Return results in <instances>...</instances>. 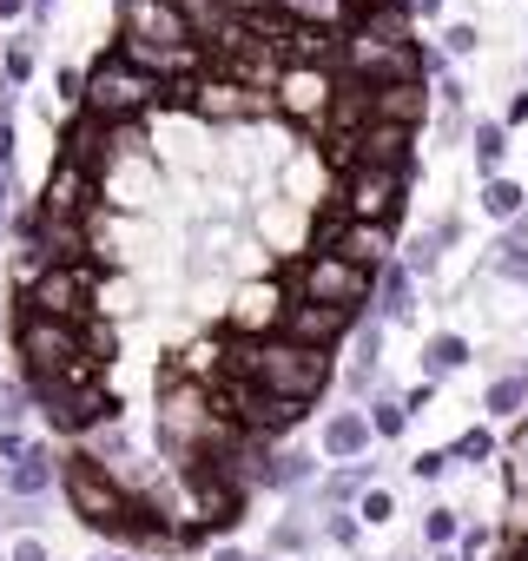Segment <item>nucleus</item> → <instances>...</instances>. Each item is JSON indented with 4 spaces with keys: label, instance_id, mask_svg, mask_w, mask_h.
<instances>
[{
    "label": "nucleus",
    "instance_id": "f257e3e1",
    "mask_svg": "<svg viewBox=\"0 0 528 561\" xmlns=\"http://www.w3.org/2000/svg\"><path fill=\"white\" fill-rule=\"evenodd\" d=\"M225 370L244 383V390H264V397H291V403H318L331 390V351H311L285 331L272 337H238Z\"/></svg>",
    "mask_w": 528,
    "mask_h": 561
},
{
    "label": "nucleus",
    "instance_id": "f03ea898",
    "mask_svg": "<svg viewBox=\"0 0 528 561\" xmlns=\"http://www.w3.org/2000/svg\"><path fill=\"white\" fill-rule=\"evenodd\" d=\"M159 443H165V456H179L185 469L231 449V430H225V416H218V403L205 397L198 377H165V383H159Z\"/></svg>",
    "mask_w": 528,
    "mask_h": 561
},
{
    "label": "nucleus",
    "instance_id": "7ed1b4c3",
    "mask_svg": "<svg viewBox=\"0 0 528 561\" xmlns=\"http://www.w3.org/2000/svg\"><path fill=\"white\" fill-rule=\"evenodd\" d=\"M165 93H172V87H159L152 73H139V67L113 47V54H100V60L87 67L80 113H87V119H100V126H139L152 106H165Z\"/></svg>",
    "mask_w": 528,
    "mask_h": 561
},
{
    "label": "nucleus",
    "instance_id": "20e7f679",
    "mask_svg": "<svg viewBox=\"0 0 528 561\" xmlns=\"http://www.w3.org/2000/svg\"><path fill=\"white\" fill-rule=\"evenodd\" d=\"M60 489H67V508H73L87 528L119 535V528L133 522V489H126V476H119L113 462H100L93 449H80L73 462H60Z\"/></svg>",
    "mask_w": 528,
    "mask_h": 561
},
{
    "label": "nucleus",
    "instance_id": "39448f33",
    "mask_svg": "<svg viewBox=\"0 0 528 561\" xmlns=\"http://www.w3.org/2000/svg\"><path fill=\"white\" fill-rule=\"evenodd\" d=\"M14 351H21L27 383H47V377H60L67 364L87 357L73 318H41V311H27V305H21V324H14Z\"/></svg>",
    "mask_w": 528,
    "mask_h": 561
},
{
    "label": "nucleus",
    "instance_id": "423d86ee",
    "mask_svg": "<svg viewBox=\"0 0 528 561\" xmlns=\"http://www.w3.org/2000/svg\"><path fill=\"white\" fill-rule=\"evenodd\" d=\"M337 87H344L337 67H324V60H285L278 80H272V106L285 119H298V126H324L331 106H337Z\"/></svg>",
    "mask_w": 528,
    "mask_h": 561
},
{
    "label": "nucleus",
    "instance_id": "0eeeda50",
    "mask_svg": "<svg viewBox=\"0 0 528 561\" xmlns=\"http://www.w3.org/2000/svg\"><path fill=\"white\" fill-rule=\"evenodd\" d=\"M298 298H311V305H337V311H364V305L377 298V277H370L364 264L337 257V251H311L305 271H298Z\"/></svg>",
    "mask_w": 528,
    "mask_h": 561
},
{
    "label": "nucleus",
    "instance_id": "6e6552de",
    "mask_svg": "<svg viewBox=\"0 0 528 561\" xmlns=\"http://www.w3.org/2000/svg\"><path fill=\"white\" fill-rule=\"evenodd\" d=\"M403 192H410V179L397 172V165H351L344 172V185H337V211L344 218H403Z\"/></svg>",
    "mask_w": 528,
    "mask_h": 561
},
{
    "label": "nucleus",
    "instance_id": "1a4fd4ad",
    "mask_svg": "<svg viewBox=\"0 0 528 561\" xmlns=\"http://www.w3.org/2000/svg\"><path fill=\"white\" fill-rule=\"evenodd\" d=\"M318 251H337V257H351V264H364L370 277L383 271V264H397V225H383V218H331L324 225V244Z\"/></svg>",
    "mask_w": 528,
    "mask_h": 561
},
{
    "label": "nucleus",
    "instance_id": "9d476101",
    "mask_svg": "<svg viewBox=\"0 0 528 561\" xmlns=\"http://www.w3.org/2000/svg\"><path fill=\"white\" fill-rule=\"evenodd\" d=\"M119 54H126L139 73H152L159 87H185V80L205 73V47H198V41H192V47H165V41H146V34H119Z\"/></svg>",
    "mask_w": 528,
    "mask_h": 561
},
{
    "label": "nucleus",
    "instance_id": "9b49d317",
    "mask_svg": "<svg viewBox=\"0 0 528 561\" xmlns=\"http://www.w3.org/2000/svg\"><path fill=\"white\" fill-rule=\"evenodd\" d=\"M185 100H192V113L198 119H244V113H264V100L238 80V73H198V80H185Z\"/></svg>",
    "mask_w": 528,
    "mask_h": 561
},
{
    "label": "nucleus",
    "instance_id": "f8f14e48",
    "mask_svg": "<svg viewBox=\"0 0 528 561\" xmlns=\"http://www.w3.org/2000/svg\"><path fill=\"white\" fill-rule=\"evenodd\" d=\"M87 298H93V271H80V264H54L41 285L21 298L27 311H41V318H80L87 311Z\"/></svg>",
    "mask_w": 528,
    "mask_h": 561
},
{
    "label": "nucleus",
    "instance_id": "ddd939ff",
    "mask_svg": "<svg viewBox=\"0 0 528 561\" xmlns=\"http://www.w3.org/2000/svg\"><path fill=\"white\" fill-rule=\"evenodd\" d=\"M285 291H278V277H257V285H238V298H231V331L238 337H272L278 324H285Z\"/></svg>",
    "mask_w": 528,
    "mask_h": 561
},
{
    "label": "nucleus",
    "instance_id": "4468645a",
    "mask_svg": "<svg viewBox=\"0 0 528 561\" xmlns=\"http://www.w3.org/2000/svg\"><path fill=\"white\" fill-rule=\"evenodd\" d=\"M93 179H100L93 165H80V159L60 152V159H54V179H47V192H41V218H47V225H73L80 205L93 198Z\"/></svg>",
    "mask_w": 528,
    "mask_h": 561
},
{
    "label": "nucleus",
    "instance_id": "2eb2a0df",
    "mask_svg": "<svg viewBox=\"0 0 528 561\" xmlns=\"http://www.w3.org/2000/svg\"><path fill=\"white\" fill-rule=\"evenodd\" d=\"M278 331L298 337V344H311V351H331L344 331H357V311H337V305H311V298H298V305L285 311Z\"/></svg>",
    "mask_w": 528,
    "mask_h": 561
},
{
    "label": "nucleus",
    "instance_id": "dca6fc26",
    "mask_svg": "<svg viewBox=\"0 0 528 561\" xmlns=\"http://www.w3.org/2000/svg\"><path fill=\"white\" fill-rule=\"evenodd\" d=\"M410 139H416V126H403V119H370V126L357 133V165H397V172L410 179V172H416Z\"/></svg>",
    "mask_w": 528,
    "mask_h": 561
},
{
    "label": "nucleus",
    "instance_id": "f3484780",
    "mask_svg": "<svg viewBox=\"0 0 528 561\" xmlns=\"http://www.w3.org/2000/svg\"><path fill=\"white\" fill-rule=\"evenodd\" d=\"M305 410H311V403H291V397H264V390H244V430H251L257 443H278V436H291V430L305 423Z\"/></svg>",
    "mask_w": 528,
    "mask_h": 561
},
{
    "label": "nucleus",
    "instance_id": "a211bd4d",
    "mask_svg": "<svg viewBox=\"0 0 528 561\" xmlns=\"http://www.w3.org/2000/svg\"><path fill=\"white\" fill-rule=\"evenodd\" d=\"M126 21V34H146V41H165V47H192L198 34H192V21L179 14V8H165V0H139L133 14H119ZM205 47V41H198Z\"/></svg>",
    "mask_w": 528,
    "mask_h": 561
},
{
    "label": "nucleus",
    "instance_id": "6ab92c4d",
    "mask_svg": "<svg viewBox=\"0 0 528 561\" xmlns=\"http://www.w3.org/2000/svg\"><path fill=\"white\" fill-rule=\"evenodd\" d=\"M278 21L291 34H351L357 27V14L344 0H278Z\"/></svg>",
    "mask_w": 528,
    "mask_h": 561
},
{
    "label": "nucleus",
    "instance_id": "aec40b11",
    "mask_svg": "<svg viewBox=\"0 0 528 561\" xmlns=\"http://www.w3.org/2000/svg\"><path fill=\"white\" fill-rule=\"evenodd\" d=\"M377 370H383V324H357L351 364H344V390L351 397H377Z\"/></svg>",
    "mask_w": 528,
    "mask_h": 561
},
{
    "label": "nucleus",
    "instance_id": "412c9836",
    "mask_svg": "<svg viewBox=\"0 0 528 561\" xmlns=\"http://www.w3.org/2000/svg\"><path fill=\"white\" fill-rule=\"evenodd\" d=\"M377 318H383V324H410V318H416V271H410L403 257L377 271Z\"/></svg>",
    "mask_w": 528,
    "mask_h": 561
},
{
    "label": "nucleus",
    "instance_id": "4be33fe9",
    "mask_svg": "<svg viewBox=\"0 0 528 561\" xmlns=\"http://www.w3.org/2000/svg\"><path fill=\"white\" fill-rule=\"evenodd\" d=\"M429 113H436V100H429V87H423V80H383V87H377V119L423 126Z\"/></svg>",
    "mask_w": 528,
    "mask_h": 561
},
{
    "label": "nucleus",
    "instance_id": "5701e85b",
    "mask_svg": "<svg viewBox=\"0 0 528 561\" xmlns=\"http://www.w3.org/2000/svg\"><path fill=\"white\" fill-rule=\"evenodd\" d=\"M370 410H337L331 423H324V456H337V462H357V456H370Z\"/></svg>",
    "mask_w": 528,
    "mask_h": 561
},
{
    "label": "nucleus",
    "instance_id": "b1692460",
    "mask_svg": "<svg viewBox=\"0 0 528 561\" xmlns=\"http://www.w3.org/2000/svg\"><path fill=\"white\" fill-rule=\"evenodd\" d=\"M41 41H47V27L34 21V27H21L8 47H0V87H14V93H21V87L34 80V67H41Z\"/></svg>",
    "mask_w": 528,
    "mask_h": 561
},
{
    "label": "nucleus",
    "instance_id": "393cba45",
    "mask_svg": "<svg viewBox=\"0 0 528 561\" xmlns=\"http://www.w3.org/2000/svg\"><path fill=\"white\" fill-rule=\"evenodd\" d=\"M456 238H462V218H436V225H429V231H416V238H410V244H403V264H410V271H416V277H429V271H436V264H443V251H449V244H456Z\"/></svg>",
    "mask_w": 528,
    "mask_h": 561
},
{
    "label": "nucleus",
    "instance_id": "a878e982",
    "mask_svg": "<svg viewBox=\"0 0 528 561\" xmlns=\"http://www.w3.org/2000/svg\"><path fill=\"white\" fill-rule=\"evenodd\" d=\"M60 482V462H54V449H27L21 462H8V495H47Z\"/></svg>",
    "mask_w": 528,
    "mask_h": 561
},
{
    "label": "nucleus",
    "instance_id": "bb28decb",
    "mask_svg": "<svg viewBox=\"0 0 528 561\" xmlns=\"http://www.w3.org/2000/svg\"><path fill=\"white\" fill-rule=\"evenodd\" d=\"M377 476H383V469H377L370 456H357V462H344V469H337V476H331V482L318 489V508H351V502H357V495H364V489H370Z\"/></svg>",
    "mask_w": 528,
    "mask_h": 561
},
{
    "label": "nucleus",
    "instance_id": "cd10ccee",
    "mask_svg": "<svg viewBox=\"0 0 528 561\" xmlns=\"http://www.w3.org/2000/svg\"><path fill=\"white\" fill-rule=\"evenodd\" d=\"M469 152H475V172H482V179H502V159H508V126H502V119L469 126Z\"/></svg>",
    "mask_w": 528,
    "mask_h": 561
},
{
    "label": "nucleus",
    "instance_id": "c85d7f7f",
    "mask_svg": "<svg viewBox=\"0 0 528 561\" xmlns=\"http://www.w3.org/2000/svg\"><path fill=\"white\" fill-rule=\"evenodd\" d=\"M521 403H528V357H521V364H515L508 377H495V383L482 390V410H489L495 423H502V416H515Z\"/></svg>",
    "mask_w": 528,
    "mask_h": 561
},
{
    "label": "nucleus",
    "instance_id": "c756f323",
    "mask_svg": "<svg viewBox=\"0 0 528 561\" xmlns=\"http://www.w3.org/2000/svg\"><path fill=\"white\" fill-rule=\"evenodd\" d=\"M462 364H469V344H462V337H449V331H443V337H429V344H423V370H429V383H443V377H449V370H462Z\"/></svg>",
    "mask_w": 528,
    "mask_h": 561
},
{
    "label": "nucleus",
    "instance_id": "7c9ffc66",
    "mask_svg": "<svg viewBox=\"0 0 528 561\" xmlns=\"http://www.w3.org/2000/svg\"><path fill=\"white\" fill-rule=\"evenodd\" d=\"M311 469H318L311 449H278L272 456V489H291L298 495V489H311Z\"/></svg>",
    "mask_w": 528,
    "mask_h": 561
},
{
    "label": "nucleus",
    "instance_id": "2f4dec72",
    "mask_svg": "<svg viewBox=\"0 0 528 561\" xmlns=\"http://www.w3.org/2000/svg\"><path fill=\"white\" fill-rule=\"evenodd\" d=\"M165 8H179V14L192 21V34H198V41H218V27L231 21L225 0H165Z\"/></svg>",
    "mask_w": 528,
    "mask_h": 561
},
{
    "label": "nucleus",
    "instance_id": "473e14b6",
    "mask_svg": "<svg viewBox=\"0 0 528 561\" xmlns=\"http://www.w3.org/2000/svg\"><path fill=\"white\" fill-rule=\"evenodd\" d=\"M521 198H528V192H521L515 179H482V211H489L495 225H508V218H521Z\"/></svg>",
    "mask_w": 528,
    "mask_h": 561
},
{
    "label": "nucleus",
    "instance_id": "72a5a7b5",
    "mask_svg": "<svg viewBox=\"0 0 528 561\" xmlns=\"http://www.w3.org/2000/svg\"><path fill=\"white\" fill-rule=\"evenodd\" d=\"M410 416H416V410H410L403 397H390V390H377V397H370V430H377V436H403V430H410Z\"/></svg>",
    "mask_w": 528,
    "mask_h": 561
},
{
    "label": "nucleus",
    "instance_id": "f704fd0d",
    "mask_svg": "<svg viewBox=\"0 0 528 561\" xmlns=\"http://www.w3.org/2000/svg\"><path fill=\"white\" fill-rule=\"evenodd\" d=\"M87 449H93V456H100V462H113V469H119V462H126V456H133V436H126V430H119V423H113V416H106V423H100V430H93V436H87Z\"/></svg>",
    "mask_w": 528,
    "mask_h": 561
},
{
    "label": "nucleus",
    "instance_id": "c9c22d12",
    "mask_svg": "<svg viewBox=\"0 0 528 561\" xmlns=\"http://www.w3.org/2000/svg\"><path fill=\"white\" fill-rule=\"evenodd\" d=\"M489 264H495V277H508V285H528V244L502 238V244L489 251Z\"/></svg>",
    "mask_w": 528,
    "mask_h": 561
},
{
    "label": "nucleus",
    "instance_id": "e433bc0d",
    "mask_svg": "<svg viewBox=\"0 0 528 561\" xmlns=\"http://www.w3.org/2000/svg\"><path fill=\"white\" fill-rule=\"evenodd\" d=\"M475 47H482V27H475V21H449V27H443V54H449V60H469Z\"/></svg>",
    "mask_w": 528,
    "mask_h": 561
},
{
    "label": "nucleus",
    "instance_id": "4c0bfd02",
    "mask_svg": "<svg viewBox=\"0 0 528 561\" xmlns=\"http://www.w3.org/2000/svg\"><path fill=\"white\" fill-rule=\"evenodd\" d=\"M80 344H87V357H113V344H119L113 318H80Z\"/></svg>",
    "mask_w": 528,
    "mask_h": 561
},
{
    "label": "nucleus",
    "instance_id": "58836bf2",
    "mask_svg": "<svg viewBox=\"0 0 528 561\" xmlns=\"http://www.w3.org/2000/svg\"><path fill=\"white\" fill-rule=\"evenodd\" d=\"M357 515H364V522H370V528H383V522H390V515H397V495H390V489H383V482H370V489H364V495H357Z\"/></svg>",
    "mask_w": 528,
    "mask_h": 561
},
{
    "label": "nucleus",
    "instance_id": "ea45409f",
    "mask_svg": "<svg viewBox=\"0 0 528 561\" xmlns=\"http://www.w3.org/2000/svg\"><path fill=\"white\" fill-rule=\"evenodd\" d=\"M305 541H311V522H305L298 508H291V515H278V528H272V554H285V548L298 554Z\"/></svg>",
    "mask_w": 528,
    "mask_h": 561
},
{
    "label": "nucleus",
    "instance_id": "a19ab883",
    "mask_svg": "<svg viewBox=\"0 0 528 561\" xmlns=\"http://www.w3.org/2000/svg\"><path fill=\"white\" fill-rule=\"evenodd\" d=\"M27 403H34V383H0V423H21L27 416Z\"/></svg>",
    "mask_w": 528,
    "mask_h": 561
},
{
    "label": "nucleus",
    "instance_id": "79ce46f5",
    "mask_svg": "<svg viewBox=\"0 0 528 561\" xmlns=\"http://www.w3.org/2000/svg\"><path fill=\"white\" fill-rule=\"evenodd\" d=\"M357 528H364V515H357V508H324V535H331V541H344V548H351V541H357Z\"/></svg>",
    "mask_w": 528,
    "mask_h": 561
},
{
    "label": "nucleus",
    "instance_id": "37998d69",
    "mask_svg": "<svg viewBox=\"0 0 528 561\" xmlns=\"http://www.w3.org/2000/svg\"><path fill=\"white\" fill-rule=\"evenodd\" d=\"M456 528H462V522H456V508H429L423 541H429V548H449V541H456Z\"/></svg>",
    "mask_w": 528,
    "mask_h": 561
},
{
    "label": "nucleus",
    "instance_id": "c03bdc74",
    "mask_svg": "<svg viewBox=\"0 0 528 561\" xmlns=\"http://www.w3.org/2000/svg\"><path fill=\"white\" fill-rule=\"evenodd\" d=\"M469 106V87L456 73H436V113H462Z\"/></svg>",
    "mask_w": 528,
    "mask_h": 561
},
{
    "label": "nucleus",
    "instance_id": "a18cd8bd",
    "mask_svg": "<svg viewBox=\"0 0 528 561\" xmlns=\"http://www.w3.org/2000/svg\"><path fill=\"white\" fill-rule=\"evenodd\" d=\"M449 456H456V462H489V456H495V436H489V430H475V436H462Z\"/></svg>",
    "mask_w": 528,
    "mask_h": 561
},
{
    "label": "nucleus",
    "instance_id": "49530a36",
    "mask_svg": "<svg viewBox=\"0 0 528 561\" xmlns=\"http://www.w3.org/2000/svg\"><path fill=\"white\" fill-rule=\"evenodd\" d=\"M449 462H456L449 449H423V456H416V482H443V469H449Z\"/></svg>",
    "mask_w": 528,
    "mask_h": 561
},
{
    "label": "nucleus",
    "instance_id": "de8ad7c7",
    "mask_svg": "<svg viewBox=\"0 0 528 561\" xmlns=\"http://www.w3.org/2000/svg\"><path fill=\"white\" fill-rule=\"evenodd\" d=\"M54 87H60V100H67V106H80V93H87V73H80V67H60V80H54Z\"/></svg>",
    "mask_w": 528,
    "mask_h": 561
},
{
    "label": "nucleus",
    "instance_id": "09e8293b",
    "mask_svg": "<svg viewBox=\"0 0 528 561\" xmlns=\"http://www.w3.org/2000/svg\"><path fill=\"white\" fill-rule=\"evenodd\" d=\"M502 126H528V87H515V93H508V106H502Z\"/></svg>",
    "mask_w": 528,
    "mask_h": 561
},
{
    "label": "nucleus",
    "instance_id": "8fccbe9b",
    "mask_svg": "<svg viewBox=\"0 0 528 561\" xmlns=\"http://www.w3.org/2000/svg\"><path fill=\"white\" fill-rule=\"evenodd\" d=\"M8 561H54V554H47V541H41V535H21Z\"/></svg>",
    "mask_w": 528,
    "mask_h": 561
},
{
    "label": "nucleus",
    "instance_id": "3c124183",
    "mask_svg": "<svg viewBox=\"0 0 528 561\" xmlns=\"http://www.w3.org/2000/svg\"><path fill=\"white\" fill-rule=\"evenodd\" d=\"M27 449H34V443H27V436H21V430H8V436H0V456H8V462H21V456H27Z\"/></svg>",
    "mask_w": 528,
    "mask_h": 561
},
{
    "label": "nucleus",
    "instance_id": "603ef678",
    "mask_svg": "<svg viewBox=\"0 0 528 561\" xmlns=\"http://www.w3.org/2000/svg\"><path fill=\"white\" fill-rule=\"evenodd\" d=\"M225 8H231V14H238V21H257V14H264V8H272V0H225Z\"/></svg>",
    "mask_w": 528,
    "mask_h": 561
},
{
    "label": "nucleus",
    "instance_id": "864d4df0",
    "mask_svg": "<svg viewBox=\"0 0 528 561\" xmlns=\"http://www.w3.org/2000/svg\"><path fill=\"white\" fill-rule=\"evenodd\" d=\"M403 8H410L416 21H436V14H443V0H403Z\"/></svg>",
    "mask_w": 528,
    "mask_h": 561
},
{
    "label": "nucleus",
    "instance_id": "5fc2aeb1",
    "mask_svg": "<svg viewBox=\"0 0 528 561\" xmlns=\"http://www.w3.org/2000/svg\"><path fill=\"white\" fill-rule=\"evenodd\" d=\"M8 205H14V179L0 172V231H8Z\"/></svg>",
    "mask_w": 528,
    "mask_h": 561
},
{
    "label": "nucleus",
    "instance_id": "6e6d98bb",
    "mask_svg": "<svg viewBox=\"0 0 528 561\" xmlns=\"http://www.w3.org/2000/svg\"><path fill=\"white\" fill-rule=\"evenodd\" d=\"M21 14H34V0H0V21H21Z\"/></svg>",
    "mask_w": 528,
    "mask_h": 561
},
{
    "label": "nucleus",
    "instance_id": "4d7b16f0",
    "mask_svg": "<svg viewBox=\"0 0 528 561\" xmlns=\"http://www.w3.org/2000/svg\"><path fill=\"white\" fill-rule=\"evenodd\" d=\"M8 159H14V126H0V172H8Z\"/></svg>",
    "mask_w": 528,
    "mask_h": 561
},
{
    "label": "nucleus",
    "instance_id": "13d9d810",
    "mask_svg": "<svg viewBox=\"0 0 528 561\" xmlns=\"http://www.w3.org/2000/svg\"><path fill=\"white\" fill-rule=\"evenodd\" d=\"M211 561H251V554H244V548H231V541H225V548H211Z\"/></svg>",
    "mask_w": 528,
    "mask_h": 561
},
{
    "label": "nucleus",
    "instance_id": "bf43d9fd",
    "mask_svg": "<svg viewBox=\"0 0 528 561\" xmlns=\"http://www.w3.org/2000/svg\"><path fill=\"white\" fill-rule=\"evenodd\" d=\"M54 8H60V0H34V21L47 27V21H54Z\"/></svg>",
    "mask_w": 528,
    "mask_h": 561
},
{
    "label": "nucleus",
    "instance_id": "052dcab7",
    "mask_svg": "<svg viewBox=\"0 0 528 561\" xmlns=\"http://www.w3.org/2000/svg\"><path fill=\"white\" fill-rule=\"evenodd\" d=\"M344 8H351V14H357V21H364V14H370V8H377V0H344Z\"/></svg>",
    "mask_w": 528,
    "mask_h": 561
},
{
    "label": "nucleus",
    "instance_id": "680f3d73",
    "mask_svg": "<svg viewBox=\"0 0 528 561\" xmlns=\"http://www.w3.org/2000/svg\"><path fill=\"white\" fill-rule=\"evenodd\" d=\"M113 8H119V14H133V8H139V0H113Z\"/></svg>",
    "mask_w": 528,
    "mask_h": 561
},
{
    "label": "nucleus",
    "instance_id": "e2e57ef3",
    "mask_svg": "<svg viewBox=\"0 0 528 561\" xmlns=\"http://www.w3.org/2000/svg\"><path fill=\"white\" fill-rule=\"evenodd\" d=\"M113 561H139V554H113Z\"/></svg>",
    "mask_w": 528,
    "mask_h": 561
},
{
    "label": "nucleus",
    "instance_id": "0e129e2a",
    "mask_svg": "<svg viewBox=\"0 0 528 561\" xmlns=\"http://www.w3.org/2000/svg\"><path fill=\"white\" fill-rule=\"evenodd\" d=\"M521 554H528V535H521Z\"/></svg>",
    "mask_w": 528,
    "mask_h": 561
},
{
    "label": "nucleus",
    "instance_id": "69168bd1",
    "mask_svg": "<svg viewBox=\"0 0 528 561\" xmlns=\"http://www.w3.org/2000/svg\"><path fill=\"white\" fill-rule=\"evenodd\" d=\"M251 561H264V554H251Z\"/></svg>",
    "mask_w": 528,
    "mask_h": 561
},
{
    "label": "nucleus",
    "instance_id": "338daca9",
    "mask_svg": "<svg viewBox=\"0 0 528 561\" xmlns=\"http://www.w3.org/2000/svg\"><path fill=\"white\" fill-rule=\"evenodd\" d=\"M272 8H278V0H272Z\"/></svg>",
    "mask_w": 528,
    "mask_h": 561
},
{
    "label": "nucleus",
    "instance_id": "774afa93",
    "mask_svg": "<svg viewBox=\"0 0 528 561\" xmlns=\"http://www.w3.org/2000/svg\"><path fill=\"white\" fill-rule=\"evenodd\" d=\"M521 561H528V554H521Z\"/></svg>",
    "mask_w": 528,
    "mask_h": 561
}]
</instances>
